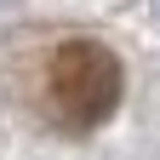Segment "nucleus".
<instances>
[{
	"mask_svg": "<svg viewBox=\"0 0 160 160\" xmlns=\"http://www.w3.org/2000/svg\"><path fill=\"white\" fill-rule=\"evenodd\" d=\"M114 92H120V69H114V57L103 46L69 40L52 57V109H57L63 126H74V132L97 126L114 109Z\"/></svg>",
	"mask_w": 160,
	"mask_h": 160,
	"instance_id": "obj_1",
	"label": "nucleus"
}]
</instances>
